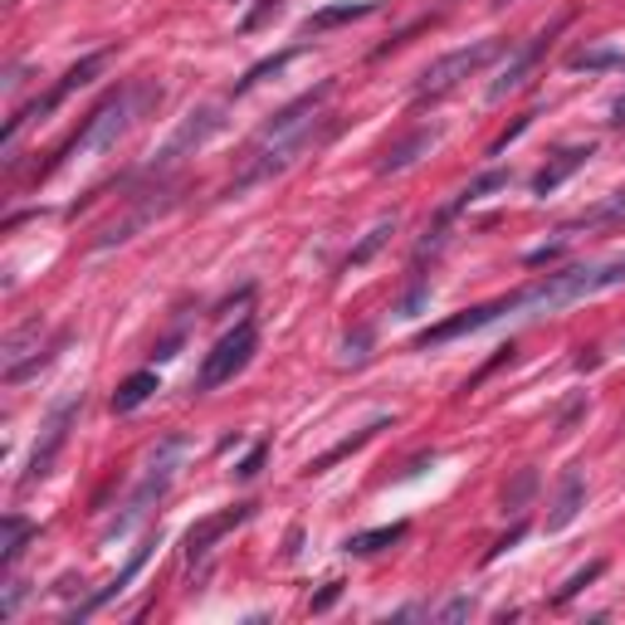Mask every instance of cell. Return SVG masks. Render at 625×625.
I'll list each match as a JSON object with an SVG mask.
<instances>
[{"mask_svg": "<svg viewBox=\"0 0 625 625\" xmlns=\"http://www.w3.org/2000/svg\"><path fill=\"white\" fill-rule=\"evenodd\" d=\"M625 284V260H611V264H577V269H562V274H547L537 284L508 293V299H494V303H480V309L450 317V323H435L431 333H421V347H440L450 337H464V333H480V327L498 323V317H543V313H557L567 303H582L592 293H606Z\"/></svg>", "mask_w": 625, "mask_h": 625, "instance_id": "1", "label": "cell"}, {"mask_svg": "<svg viewBox=\"0 0 625 625\" xmlns=\"http://www.w3.org/2000/svg\"><path fill=\"white\" fill-rule=\"evenodd\" d=\"M327 93H333V83H317L313 93H303V98H293L289 108H279V113L250 138V147H244V162L235 171V181L225 187V195H244V191L264 187V181L284 177L303 152H313V147L333 132V122L323 118Z\"/></svg>", "mask_w": 625, "mask_h": 625, "instance_id": "2", "label": "cell"}, {"mask_svg": "<svg viewBox=\"0 0 625 625\" xmlns=\"http://www.w3.org/2000/svg\"><path fill=\"white\" fill-rule=\"evenodd\" d=\"M157 103H162V89H157L152 79H138V83H128V89L108 93L103 103H98L93 113L83 118V128L73 132V138L54 152V162L40 167V177H49V171H59L64 162H73V157H89V152H108V147H118L122 132H128L138 118L152 113Z\"/></svg>", "mask_w": 625, "mask_h": 625, "instance_id": "3", "label": "cell"}, {"mask_svg": "<svg viewBox=\"0 0 625 625\" xmlns=\"http://www.w3.org/2000/svg\"><path fill=\"white\" fill-rule=\"evenodd\" d=\"M187 455H191V440H187V435H167V440H157V450H152V455H147V464H142V484L132 488L128 513L118 518V533H122V528H132V523H138L152 504H162L167 488L177 484V474H181V464H187Z\"/></svg>", "mask_w": 625, "mask_h": 625, "instance_id": "4", "label": "cell"}, {"mask_svg": "<svg viewBox=\"0 0 625 625\" xmlns=\"http://www.w3.org/2000/svg\"><path fill=\"white\" fill-rule=\"evenodd\" d=\"M498 54H504V40H474V44L455 49V54L435 59V64L415 79V103H435V98L455 93L464 79H474V73H480L488 59H498Z\"/></svg>", "mask_w": 625, "mask_h": 625, "instance_id": "5", "label": "cell"}, {"mask_svg": "<svg viewBox=\"0 0 625 625\" xmlns=\"http://www.w3.org/2000/svg\"><path fill=\"white\" fill-rule=\"evenodd\" d=\"M254 347H260V327H254V317H244V323H235L211 352H205L201 376H195V391H215V386L235 382L244 366H250Z\"/></svg>", "mask_w": 625, "mask_h": 625, "instance_id": "6", "label": "cell"}, {"mask_svg": "<svg viewBox=\"0 0 625 625\" xmlns=\"http://www.w3.org/2000/svg\"><path fill=\"white\" fill-rule=\"evenodd\" d=\"M79 411H83V396H64L54 411L44 415V425H40V440H34V450H30V464H24V484H40L49 470H54V460H59V450L69 445V431H73V421H79Z\"/></svg>", "mask_w": 625, "mask_h": 625, "instance_id": "7", "label": "cell"}, {"mask_svg": "<svg viewBox=\"0 0 625 625\" xmlns=\"http://www.w3.org/2000/svg\"><path fill=\"white\" fill-rule=\"evenodd\" d=\"M225 128V108H195V113L181 122L177 132H171V142L157 152V162L147 167V177H162V171H171V167H181L187 157H195L205 142L215 138V132Z\"/></svg>", "mask_w": 625, "mask_h": 625, "instance_id": "8", "label": "cell"}, {"mask_svg": "<svg viewBox=\"0 0 625 625\" xmlns=\"http://www.w3.org/2000/svg\"><path fill=\"white\" fill-rule=\"evenodd\" d=\"M103 64H108V49H98V54H83L79 64H73V69H69L64 79H59V83H54V89H49L44 98H34V103L24 108V113H16V118H10V122H6V152H10V147H16V138H20V128H24V122H30V118H44L49 108H59L69 93H79L83 83H93L98 73H103Z\"/></svg>", "mask_w": 625, "mask_h": 625, "instance_id": "9", "label": "cell"}, {"mask_svg": "<svg viewBox=\"0 0 625 625\" xmlns=\"http://www.w3.org/2000/svg\"><path fill=\"white\" fill-rule=\"evenodd\" d=\"M171 205H177V195H171V191H147L142 201L132 205V211L122 215V220H113V225H103V235L93 240V250H113V244H128L132 235H138V230H147L152 220H162V215L171 211Z\"/></svg>", "mask_w": 625, "mask_h": 625, "instance_id": "10", "label": "cell"}, {"mask_svg": "<svg viewBox=\"0 0 625 625\" xmlns=\"http://www.w3.org/2000/svg\"><path fill=\"white\" fill-rule=\"evenodd\" d=\"M40 362H44V352H40V317H30V323L16 327V333L6 337V347H0V376L16 386V382L30 376V366H40Z\"/></svg>", "mask_w": 625, "mask_h": 625, "instance_id": "11", "label": "cell"}, {"mask_svg": "<svg viewBox=\"0 0 625 625\" xmlns=\"http://www.w3.org/2000/svg\"><path fill=\"white\" fill-rule=\"evenodd\" d=\"M562 24H567V20H553L543 34H537V40H528V44L518 49V54L508 59V64H504V73H498V79L488 83V98H494V103H498V98H508L513 89H523V79H528V73H533V64L547 54V44H553V34L562 30Z\"/></svg>", "mask_w": 625, "mask_h": 625, "instance_id": "12", "label": "cell"}, {"mask_svg": "<svg viewBox=\"0 0 625 625\" xmlns=\"http://www.w3.org/2000/svg\"><path fill=\"white\" fill-rule=\"evenodd\" d=\"M244 518H250V504H235V508L215 513V518H201V523H195V528L187 533V562H191V567H195V562L211 557V547H215L230 528H240Z\"/></svg>", "mask_w": 625, "mask_h": 625, "instance_id": "13", "label": "cell"}, {"mask_svg": "<svg viewBox=\"0 0 625 625\" xmlns=\"http://www.w3.org/2000/svg\"><path fill=\"white\" fill-rule=\"evenodd\" d=\"M592 152H596L592 142H582V147H562L553 162H547V167L533 177V191H537V195H553V191L562 187V181L572 177V171H582V167H586V157H592Z\"/></svg>", "mask_w": 625, "mask_h": 625, "instance_id": "14", "label": "cell"}, {"mask_svg": "<svg viewBox=\"0 0 625 625\" xmlns=\"http://www.w3.org/2000/svg\"><path fill=\"white\" fill-rule=\"evenodd\" d=\"M582 504H586V480H582V470H567V474H562V484H557L553 513H547V533L567 528V523L582 513Z\"/></svg>", "mask_w": 625, "mask_h": 625, "instance_id": "15", "label": "cell"}, {"mask_svg": "<svg viewBox=\"0 0 625 625\" xmlns=\"http://www.w3.org/2000/svg\"><path fill=\"white\" fill-rule=\"evenodd\" d=\"M435 142H440V132H435V128H415L411 138H401V142H391V147H386V157L376 162V171H382V177H391V171H406L411 162H421V157L431 152Z\"/></svg>", "mask_w": 625, "mask_h": 625, "instance_id": "16", "label": "cell"}, {"mask_svg": "<svg viewBox=\"0 0 625 625\" xmlns=\"http://www.w3.org/2000/svg\"><path fill=\"white\" fill-rule=\"evenodd\" d=\"M504 187H508V171H484V177H474V181H470V187H464V191L455 195V201H450V205H445V211H440V225H445V220H450V215H460V211H464V205H474V201H484V195H488V191H504Z\"/></svg>", "mask_w": 625, "mask_h": 625, "instance_id": "17", "label": "cell"}, {"mask_svg": "<svg viewBox=\"0 0 625 625\" xmlns=\"http://www.w3.org/2000/svg\"><path fill=\"white\" fill-rule=\"evenodd\" d=\"M391 235H396V220H376V225H372V230H366V235L357 240V250L347 254V269H362V264H372L376 254H382L386 244H391Z\"/></svg>", "mask_w": 625, "mask_h": 625, "instance_id": "18", "label": "cell"}, {"mask_svg": "<svg viewBox=\"0 0 625 625\" xmlns=\"http://www.w3.org/2000/svg\"><path fill=\"white\" fill-rule=\"evenodd\" d=\"M401 537H406V523H386V528H372V533L347 537V553L352 557H372V553H386V547L401 543Z\"/></svg>", "mask_w": 625, "mask_h": 625, "instance_id": "19", "label": "cell"}, {"mask_svg": "<svg viewBox=\"0 0 625 625\" xmlns=\"http://www.w3.org/2000/svg\"><path fill=\"white\" fill-rule=\"evenodd\" d=\"M157 391V372H132L128 382H122L118 391H113V411L118 415H128V411H138L147 396Z\"/></svg>", "mask_w": 625, "mask_h": 625, "instance_id": "20", "label": "cell"}, {"mask_svg": "<svg viewBox=\"0 0 625 625\" xmlns=\"http://www.w3.org/2000/svg\"><path fill=\"white\" fill-rule=\"evenodd\" d=\"M0 533H6V537H0V567L10 572V567H16V562H20V553H24V543H30V537H34V528L20 518V513H10V518H6V528H0Z\"/></svg>", "mask_w": 625, "mask_h": 625, "instance_id": "21", "label": "cell"}, {"mask_svg": "<svg viewBox=\"0 0 625 625\" xmlns=\"http://www.w3.org/2000/svg\"><path fill=\"white\" fill-rule=\"evenodd\" d=\"M299 54H309V44H293V49H284V54H274V59H264V64H254V69H250V73H244V79L235 83V98H240V93H250L254 83H264V79H274V73H284V69H289Z\"/></svg>", "mask_w": 625, "mask_h": 625, "instance_id": "22", "label": "cell"}, {"mask_svg": "<svg viewBox=\"0 0 625 625\" xmlns=\"http://www.w3.org/2000/svg\"><path fill=\"white\" fill-rule=\"evenodd\" d=\"M376 431H386V415H382V421H372V425H366V431H357V435H347V440H342V445H333V450H327V455H317V460L309 464V470H313V474H323V470H333V464H337V460H347V455H352V450H362V445H366V440H372Z\"/></svg>", "mask_w": 625, "mask_h": 625, "instance_id": "23", "label": "cell"}, {"mask_svg": "<svg viewBox=\"0 0 625 625\" xmlns=\"http://www.w3.org/2000/svg\"><path fill=\"white\" fill-rule=\"evenodd\" d=\"M372 0H347V6H333V10H317V16H309V34L317 30H327V24H342V20H362V16H372Z\"/></svg>", "mask_w": 625, "mask_h": 625, "instance_id": "24", "label": "cell"}, {"mask_svg": "<svg viewBox=\"0 0 625 625\" xmlns=\"http://www.w3.org/2000/svg\"><path fill=\"white\" fill-rule=\"evenodd\" d=\"M567 64L572 69H586V73H596V69H625V49H577Z\"/></svg>", "mask_w": 625, "mask_h": 625, "instance_id": "25", "label": "cell"}, {"mask_svg": "<svg viewBox=\"0 0 625 625\" xmlns=\"http://www.w3.org/2000/svg\"><path fill=\"white\" fill-rule=\"evenodd\" d=\"M616 215H625V191L611 195V201L596 205V211H586L582 220H572V225H562V235H572V230H586V225H602V220H616Z\"/></svg>", "mask_w": 625, "mask_h": 625, "instance_id": "26", "label": "cell"}, {"mask_svg": "<svg viewBox=\"0 0 625 625\" xmlns=\"http://www.w3.org/2000/svg\"><path fill=\"white\" fill-rule=\"evenodd\" d=\"M533 488H537V474L533 470H518V480L504 488V508H523L533 498Z\"/></svg>", "mask_w": 625, "mask_h": 625, "instance_id": "27", "label": "cell"}, {"mask_svg": "<svg viewBox=\"0 0 625 625\" xmlns=\"http://www.w3.org/2000/svg\"><path fill=\"white\" fill-rule=\"evenodd\" d=\"M602 572H606V562H592V567H586V572H577V577H572L567 586H562V592H557V602H572V596H577L586 582H596V577H602Z\"/></svg>", "mask_w": 625, "mask_h": 625, "instance_id": "28", "label": "cell"}, {"mask_svg": "<svg viewBox=\"0 0 625 625\" xmlns=\"http://www.w3.org/2000/svg\"><path fill=\"white\" fill-rule=\"evenodd\" d=\"M533 118H537V113H523V118H518V122H513V128L504 132V138H494V147H488V157H498V152H504V147H508L513 138H523V132L533 128Z\"/></svg>", "mask_w": 625, "mask_h": 625, "instance_id": "29", "label": "cell"}, {"mask_svg": "<svg viewBox=\"0 0 625 625\" xmlns=\"http://www.w3.org/2000/svg\"><path fill=\"white\" fill-rule=\"evenodd\" d=\"M366 342H372V333H366V327H357V337L342 342V362H366Z\"/></svg>", "mask_w": 625, "mask_h": 625, "instance_id": "30", "label": "cell"}, {"mask_svg": "<svg viewBox=\"0 0 625 625\" xmlns=\"http://www.w3.org/2000/svg\"><path fill=\"white\" fill-rule=\"evenodd\" d=\"M264 455H269V445H254V450H250V455H244V460H240V470H235V474H240V480H254V474H260V464H264Z\"/></svg>", "mask_w": 625, "mask_h": 625, "instance_id": "31", "label": "cell"}, {"mask_svg": "<svg viewBox=\"0 0 625 625\" xmlns=\"http://www.w3.org/2000/svg\"><path fill=\"white\" fill-rule=\"evenodd\" d=\"M470 611H474V602H470V596H455V602H450L445 611H440V621H464V616H470Z\"/></svg>", "mask_w": 625, "mask_h": 625, "instance_id": "32", "label": "cell"}, {"mask_svg": "<svg viewBox=\"0 0 625 625\" xmlns=\"http://www.w3.org/2000/svg\"><path fill=\"white\" fill-rule=\"evenodd\" d=\"M269 10H279V0H260V6H254V10H250V16H244V30H260V24H264V16H269Z\"/></svg>", "mask_w": 625, "mask_h": 625, "instance_id": "33", "label": "cell"}, {"mask_svg": "<svg viewBox=\"0 0 625 625\" xmlns=\"http://www.w3.org/2000/svg\"><path fill=\"white\" fill-rule=\"evenodd\" d=\"M582 411H586V401H572V406H567V411H562V421H557V431H562V435H567V431H572V425H577V415H582Z\"/></svg>", "mask_w": 625, "mask_h": 625, "instance_id": "34", "label": "cell"}, {"mask_svg": "<svg viewBox=\"0 0 625 625\" xmlns=\"http://www.w3.org/2000/svg\"><path fill=\"white\" fill-rule=\"evenodd\" d=\"M333 602H337V582H333V586H327V592H323V596H317V602H313V611H327V606H333Z\"/></svg>", "mask_w": 625, "mask_h": 625, "instance_id": "35", "label": "cell"}, {"mask_svg": "<svg viewBox=\"0 0 625 625\" xmlns=\"http://www.w3.org/2000/svg\"><path fill=\"white\" fill-rule=\"evenodd\" d=\"M611 122H616V128H625V98H621L616 108H611Z\"/></svg>", "mask_w": 625, "mask_h": 625, "instance_id": "36", "label": "cell"}, {"mask_svg": "<svg viewBox=\"0 0 625 625\" xmlns=\"http://www.w3.org/2000/svg\"><path fill=\"white\" fill-rule=\"evenodd\" d=\"M494 6H508V0H494Z\"/></svg>", "mask_w": 625, "mask_h": 625, "instance_id": "37", "label": "cell"}]
</instances>
